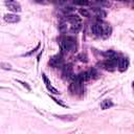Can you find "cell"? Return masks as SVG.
Masks as SVG:
<instances>
[{"mask_svg":"<svg viewBox=\"0 0 134 134\" xmlns=\"http://www.w3.org/2000/svg\"><path fill=\"white\" fill-rule=\"evenodd\" d=\"M60 47L62 52H70L74 51L76 48V41L73 37L67 36V37H62L59 41Z\"/></svg>","mask_w":134,"mask_h":134,"instance_id":"cell-1","label":"cell"},{"mask_svg":"<svg viewBox=\"0 0 134 134\" xmlns=\"http://www.w3.org/2000/svg\"><path fill=\"white\" fill-rule=\"evenodd\" d=\"M117 55L113 57V58H107L103 63H102V67L108 71H113L117 68Z\"/></svg>","mask_w":134,"mask_h":134,"instance_id":"cell-2","label":"cell"},{"mask_svg":"<svg viewBox=\"0 0 134 134\" xmlns=\"http://www.w3.org/2000/svg\"><path fill=\"white\" fill-rule=\"evenodd\" d=\"M49 65L54 67V68H58V67H62L63 64H64V59L62 57V54H55L53 57L50 58L49 60Z\"/></svg>","mask_w":134,"mask_h":134,"instance_id":"cell-3","label":"cell"},{"mask_svg":"<svg viewBox=\"0 0 134 134\" xmlns=\"http://www.w3.org/2000/svg\"><path fill=\"white\" fill-rule=\"evenodd\" d=\"M5 6L12 12V13H20L21 12V5L19 2L15 0H6L5 1Z\"/></svg>","mask_w":134,"mask_h":134,"instance_id":"cell-4","label":"cell"},{"mask_svg":"<svg viewBox=\"0 0 134 134\" xmlns=\"http://www.w3.org/2000/svg\"><path fill=\"white\" fill-rule=\"evenodd\" d=\"M70 91L73 93V94H79L83 91V86H82V82H80L79 80H76L75 77L72 80V83L70 84V87H69Z\"/></svg>","mask_w":134,"mask_h":134,"instance_id":"cell-5","label":"cell"},{"mask_svg":"<svg viewBox=\"0 0 134 134\" xmlns=\"http://www.w3.org/2000/svg\"><path fill=\"white\" fill-rule=\"evenodd\" d=\"M42 79H43V82H44V84H45L47 90H48L50 93H52V94H59V93H60V91H59L58 89H55V88L51 85L50 81L47 79V76L45 75V73H42Z\"/></svg>","mask_w":134,"mask_h":134,"instance_id":"cell-6","label":"cell"},{"mask_svg":"<svg viewBox=\"0 0 134 134\" xmlns=\"http://www.w3.org/2000/svg\"><path fill=\"white\" fill-rule=\"evenodd\" d=\"M99 22V25H100V28H102V37L103 38H108L110 35H111V27L108 23L104 22V21H98Z\"/></svg>","mask_w":134,"mask_h":134,"instance_id":"cell-7","label":"cell"},{"mask_svg":"<svg viewBox=\"0 0 134 134\" xmlns=\"http://www.w3.org/2000/svg\"><path fill=\"white\" fill-rule=\"evenodd\" d=\"M128 67H129V60L127 58H124V57L118 58V60H117V68H118V70L124 72V71L127 70Z\"/></svg>","mask_w":134,"mask_h":134,"instance_id":"cell-8","label":"cell"},{"mask_svg":"<svg viewBox=\"0 0 134 134\" xmlns=\"http://www.w3.org/2000/svg\"><path fill=\"white\" fill-rule=\"evenodd\" d=\"M3 19H4V21L7 22V23H17V22L20 21V17H19L17 14H15V13L5 14V15L3 16Z\"/></svg>","mask_w":134,"mask_h":134,"instance_id":"cell-9","label":"cell"},{"mask_svg":"<svg viewBox=\"0 0 134 134\" xmlns=\"http://www.w3.org/2000/svg\"><path fill=\"white\" fill-rule=\"evenodd\" d=\"M75 79L79 80L80 82L84 83V82H87L91 79V75H90V72L89 71H84V72H81L80 74L75 75Z\"/></svg>","mask_w":134,"mask_h":134,"instance_id":"cell-10","label":"cell"},{"mask_svg":"<svg viewBox=\"0 0 134 134\" xmlns=\"http://www.w3.org/2000/svg\"><path fill=\"white\" fill-rule=\"evenodd\" d=\"M54 116L61 120H64V121H73L76 119V115H73V114H64V115H55Z\"/></svg>","mask_w":134,"mask_h":134,"instance_id":"cell-11","label":"cell"},{"mask_svg":"<svg viewBox=\"0 0 134 134\" xmlns=\"http://www.w3.org/2000/svg\"><path fill=\"white\" fill-rule=\"evenodd\" d=\"M91 30H92V32H93L94 36H96V37H102V28H100L99 22H96V23L92 24Z\"/></svg>","mask_w":134,"mask_h":134,"instance_id":"cell-12","label":"cell"},{"mask_svg":"<svg viewBox=\"0 0 134 134\" xmlns=\"http://www.w3.org/2000/svg\"><path fill=\"white\" fill-rule=\"evenodd\" d=\"M93 13H94L95 17H97L98 19H103V18H105L107 16L106 12L104 9H102V8H94L93 9Z\"/></svg>","mask_w":134,"mask_h":134,"instance_id":"cell-13","label":"cell"},{"mask_svg":"<svg viewBox=\"0 0 134 134\" xmlns=\"http://www.w3.org/2000/svg\"><path fill=\"white\" fill-rule=\"evenodd\" d=\"M113 106V103L111 99H104L102 103H100V108L103 110H107L109 108H111Z\"/></svg>","mask_w":134,"mask_h":134,"instance_id":"cell-14","label":"cell"},{"mask_svg":"<svg viewBox=\"0 0 134 134\" xmlns=\"http://www.w3.org/2000/svg\"><path fill=\"white\" fill-rule=\"evenodd\" d=\"M72 2L75 5H81V6H86L89 4V0H72Z\"/></svg>","mask_w":134,"mask_h":134,"instance_id":"cell-15","label":"cell"},{"mask_svg":"<svg viewBox=\"0 0 134 134\" xmlns=\"http://www.w3.org/2000/svg\"><path fill=\"white\" fill-rule=\"evenodd\" d=\"M0 68H1V69H4V70H10V69H12V65H10L9 63L1 62V63H0Z\"/></svg>","mask_w":134,"mask_h":134,"instance_id":"cell-16","label":"cell"},{"mask_svg":"<svg viewBox=\"0 0 134 134\" xmlns=\"http://www.w3.org/2000/svg\"><path fill=\"white\" fill-rule=\"evenodd\" d=\"M40 48V43H38V45L36 46V48H34V49H31L29 52H26V53H24V54H22V57H29V55H31L32 53H35L38 49Z\"/></svg>","mask_w":134,"mask_h":134,"instance_id":"cell-17","label":"cell"},{"mask_svg":"<svg viewBox=\"0 0 134 134\" xmlns=\"http://www.w3.org/2000/svg\"><path fill=\"white\" fill-rule=\"evenodd\" d=\"M80 14L83 15L84 17H90V12L87 8H80Z\"/></svg>","mask_w":134,"mask_h":134,"instance_id":"cell-18","label":"cell"},{"mask_svg":"<svg viewBox=\"0 0 134 134\" xmlns=\"http://www.w3.org/2000/svg\"><path fill=\"white\" fill-rule=\"evenodd\" d=\"M51 98H52V100H54V103H57V104H59L60 106H62V107H67V105H66V104H64L63 102H61V100H59V99H57L55 97H53V96H51Z\"/></svg>","mask_w":134,"mask_h":134,"instance_id":"cell-19","label":"cell"},{"mask_svg":"<svg viewBox=\"0 0 134 134\" xmlns=\"http://www.w3.org/2000/svg\"><path fill=\"white\" fill-rule=\"evenodd\" d=\"M18 82H19L20 84H22V86H23V87H25V88H26L28 91H30V87L27 85V83H25V82H22V81H18Z\"/></svg>","mask_w":134,"mask_h":134,"instance_id":"cell-20","label":"cell"},{"mask_svg":"<svg viewBox=\"0 0 134 134\" xmlns=\"http://www.w3.org/2000/svg\"><path fill=\"white\" fill-rule=\"evenodd\" d=\"M79 59L82 61V62H87V57L85 54H80L79 55Z\"/></svg>","mask_w":134,"mask_h":134,"instance_id":"cell-21","label":"cell"}]
</instances>
